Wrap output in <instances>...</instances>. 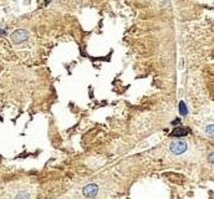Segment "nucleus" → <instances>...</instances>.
<instances>
[{
    "label": "nucleus",
    "mask_w": 214,
    "mask_h": 199,
    "mask_svg": "<svg viewBox=\"0 0 214 199\" xmlns=\"http://www.w3.org/2000/svg\"><path fill=\"white\" fill-rule=\"evenodd\" d=\"M187 148H188V144L184 140H176V141L171 142V144H169V151L176 156L183 154L187 151Z\"/></svg>",
    "instance_id": "obj_1"
},
{
    "label": "nucleus",
    "mask_w": 214,
    "mask_h": 199,
    "mask_svg": "<svg viewBox=\"0 0 214 199\" xmlns=\"http://www.w3.org/2000/svg\"><path fill=\"white\" fill-rule=\"evenodd\" d=\"M27 38H29V34H27V31L24 30V29H18L11 34V40H13L14 44H21V43L26 41Z\"/></svg>",
    "instance_id": "obj_2"
},
{
    "label": "nucleus",
    "mask_w": 214,
    "mask_h": 199,
    "mask_svg": "<svg viewBox=\"0 0 214 199\" xmlns=\"http://www.w3.org/2000/svg\"><path fill=\"white\" fill-rule=\"evenodd\" d=\"M99 193V187L96 184H87L82 188V194L86 197V198H95Z\"/></svg>",
    "instance_id": "obj_3"
},
{
    "label": "nucleus",
    "mask_w": 214,
    "mask_h": 199,
    "mask_svg": "<svg viewBox=\"0 0 214 199\" xmlns=\"http://www.w3.org/2000/svg\"><path fill=\"white\" fill-rule=\"evenodd\" d=\"M189 133V128L187 127H177L173 129V132L171 133L172 137H183V136H187Z\"/></svg>",
    "instance_id": "obj_4"
},
{
    "label": "nucleus",
    "mask_w": 214,
    "mask_h": 199,
    "mask_svg": "<svg viewBox=\"0 0 214 199\" xmlns=\"http://www.w3.org/2000/svg\"><path fill=\"white\" fill-rule=\"evenodd\" d=\"M178 108H179V112H180L182 116H187V115H188V108H187V105H186L184 101H180V102H179Z\"/></svg>",
    "instance_id": "obj_5"
},
{
    "label": "nucleus",
    "mask_w": 214,
    "mask_h": 199,
    "mask_svg": "<svg viewBox=\"0 0 214 199\" xmlns=\"http://www.w3.org/2000/svg\"><path fill=\"white\" fill-rule=\"evenodd\" d=\"M15 199H30V194L26 192V190H21L16 194Z\"/></svg>",
    "instance_id": "obj_6"
},
{
    "label": "nucleus",
    "mask_w": 214,
    "mask_h": 199,
    "mask_svg": "<svg viewBox=\"0 0 214 199\" xmlns=\"http://www.w3.org/2000/svg\"><path fill=\"white\" fill-rule=\"evenodd\" d=\"M205 133L209 136H214V124H208L205 127Z\"/></svg>",
    "instance_id": "obj_7"
},
{
    "label": "nucleus",
    "mask_w": 214,
    "mask_h": 199,
    "mask_svg": "<svg viewBox=\"0 0 214 199\" xmlns=\"http://www.w3.org/2000/svg\"><path fill=\"white\" fill-rule=\"evenodd\" d=\"M208 160H209L210 163H213V164H214V152L209 154V157H208Z\"/></svg>",
    "instance_id": "obj_8"
},
{
    "label": "nucleus",
    "mask_w": 214,
    "mask_h": 199,
    "mask_svg": "<svg viewBox=\"0 0 214 199\" xmlns=\"http://www.w3.org/2000/svg\"><path fill=\"white\" fill-rule=\"evenodd\" d=\"M179 122H180V120H179V118H177V120H174L172 123H173V124H179Z\"/></svg>",
    "instance_id": "obj_9"
}]
</instances>
